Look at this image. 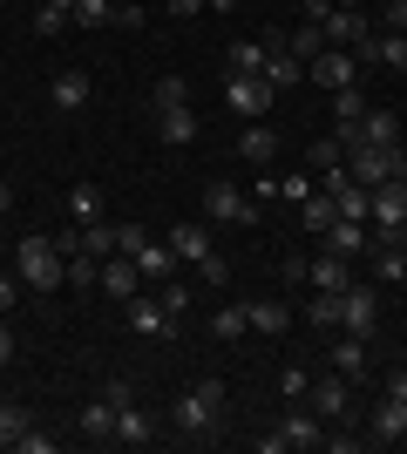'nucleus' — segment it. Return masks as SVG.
<instances>
[{
	"label": "nucleus",
	"mask_w": 407,
	"mask_h": 454,
	"mask_svg": "<svg viewBox=\"0 0 407 454\" xmlns=\"http://www.w3.org/2000/svg\"><path fill=\"white\" fill-rule=\"evenodd\" d=\"M170 420H176V434L211 441V434H217V420H224V380H197L191 394L170 407Z\"/></svg>",
	"instance_id": "obj_1"
},
{
	"label": "nucleus",
	"mask_w": 407,
	"mask_h": 454,
	"mask_svg": "<svg viewBox=\"0 0 407 454\" xmlns=\"http://www.w3.org/2000/svg\"><path fill=\"white\" fill-rule=\"evenodd\" d=\"M14 271H20V285H35V292L68 285V258H61L55 238H20L14 245Z\"/></svg>",
	"instance_id": "obj_2"
},
{
	"label": "nucleus",
	"mask_w": 407,
	"mask_h": 454,
	"mask_svg": "<svg viewBox=\"0 0 407 454\" xmlns=\"http://www.w3.org/2000/svg\"><path fill=\"white\" fill-rule=\"evenodd\" d=\"M116 251H122V258H136V271H143L150 285H163L176 271V251L163 245V238H150L143 224H116Z\"/></svg>",
	"instance_id": "obj_3"
},
{
	"label": "nucleus",
	"mask_w": 407,
	"mask_h": 454,
	"mask_svg": "<svg viewBox=\"0 0 407 454\" xmlns=\"http://www.w3.org/2000/svg\"><path fill=\"white\" fill-rule=\"evenodd\" d=\"M347 170H353V184H394V176H407V150L401 143H353L347 150Z\"/></svg>",
	"instance_id": "obj_4"
},
{
	"label": "nucleus",
	"mask_w": 407,
	"mask_h": 454,
	"mask_svg": "<svg viewBox=\"0 0 407 454\" xmlns=\"http://www.w3.org/2000/svg\"><path fill=\"white\" fill-rule=\"evenodd\" d=\"M367 224L380 231V245H394V238H401V224H407V176L367 190Z\"/></svg>",
	"instance_id": "obj_5"
},
{
	"label": "nucleus",
	"mask_w": 407,
	"mask_h": 454,
	"mask_svg": "<svg viewBox=\"0 0 407 454\" xmlns=\"http://www.w3.org/2000/svg\"><path fill=\"white\" fill-rule=\"evenodd\" d=\"M306 82H319L326 95L360 89V55H353V48H319V55L306 61Z\"/></svg>",
	"instance_id": "obj_6"
},
{
	"label": "nucleus",
	"mask_w": 407,
	"mask_h": 454,
	"mask_svg": "<svg viewBox=\"0 0 407 454\" xmlns=\"http://www.w3.org/2000/svg\"><path fill=\"white\" fill-rule=\"evenodd\" d=\"M204 217H211V224H252L258 204L231 184V176H211V184H204Z\"/></svg>",
	"instance_id": "obj_7"
},
{
	"label": "nucleus",
	"mask_w": 407,
	"mask_h": 454,
	"mask_svg": "<svg viewBox=\"0 0 407 454\" xmlns=\"http://www.w3.org/2000/svg\"><path fill=\"white\" fill-rule=\"evenodd\" d=\"M373 325H380V292L353 278L347 292H340V333H353V340H373Z\"/></svg>",
	"instance_id": "obj_8"
},
{
	"label": "nucleus",
	"mask_w": 407,
	"mask_h": 454,
	"mask_svg": "<svg viewBox=\"0 0 407 454\" xmlns=\"http://www.w3.org/2000/svg\"><path fill=\"white\" fill-rule=\"evenodd\" d=\"M278 454H312V448H326V420L319 414H306V407H299V400H292V414L278 420Z\"/></svg>",
	"instance_id": "obj_9"
},
{
	"label": "nucleus",
	"mask_w": 407,
	"mask_h": 454,
	"mask_svg": "<svg viewBox=\"0 0 407 454\" xmlns=\"http://www.w3.org/2000/svg\"><path fill=\"white\" fill-rule=\"evenodd\" d=\"M299 82H306V61L286 48V35H265V89L286 95V89H299Z\"/></svg>",
	"instance_id": "obj_10"
},
{
	"label": "nucleus",
	"mask_w": 407,
	"mask_h": 454,
	"mask_svg": "<svg viewBox=\"0 0 407 454\" xmlns=\"http://www.w3.org/2000/svg\"><path fill=\"white\" fill-rule=\"evenodd\" d=\"M299 285H312V292H347V285H353V258H340V251H319V258H306Z\"/></svg>",
	"instance_id": "obj_11"
},
{
	"label": "nucleus",
	"mask_w": 407,
	"mask_h": 454,
	"mask_svg": "<svg viewBox=\"0 0 407 454\" xmlns=\"http://www.w3.org/2000/svg\"><path fill=\"white\" fill-rule=\"evenodd\" d=\"M367 441L373 448H387V441H407V400H373L367 407Z\"/></svg>",
	"instance_id": "obj_12"
},
{
	"label": "nucleus",
	"mask_w": 407,
	"mask_h": 454,
	"mask_svg": "<svg viewBox=\"0 0 407 454\" xmlns=\"http://www.w3.org/2000/svg\"><path fill=\"white\" fill-rule=\"evenodd\" d=\"M224 102H231L245 122H258V115L271 109V89H265V75H231L224 82Z\"/></svg>",
	"instance_id": "obj_13"
},
{
	"label": "nucleus",
	"mask_w": 407,
	"mask_h": 454,
	"mask_svg": "<svg viewBox=\"0 0 407 454\" xmlns=\"http://www.w3.org/2000/svg\"><path fill=\"white\" fill-rule=\"evenodd\" d=\"M306 394H312V414H319V420H347V414H353V387H347V373L312 380Z\"/></svg>",
	"instance_id": "obj_14"
},
{
	"label": "nucleus",
	"mask_w": 407,
	"mask_h": 454,
	"mask_svg": "<svg viewBox=\"0 0 407 454\" xmlns=\"http://www.w3.org/2000/svg\"><path fill=\"white\" fill-rule=\"evenodd\" d=\"M163 245L176 251V265H197V258H204V251H211V217H204V224H170V238H163Z\"/></svg>",
	"instance_id": "obj_15"
},
{
	"label": "nucleus",
	"mask_w": 407,
	"mask_h": 454,
	"mask_svg": "<svg viewBox=\"0 0 407 454\" xmlns=\"http://www.w3.org/2000/svg\"><path fill=\"white\" fill-rule=\"evenodd\" d=\"M136 285H143V271H136V258H122V251H109V258H102V292L129 305V299H136Z\"/></svg>",
	"instance_id": "obj_16"
},
{
	"label": "nucleus",
	"mask_w": 407,
	"mask_h": 454,
	"mask_svg": "<svg viewBox=\"0 0 407 454\" xmlns=\"http://www.w3.org/2000/svg\"><path fill=\"white\" fill-rule=\"evenodd\" d=\"M156 136H163L170 150L197 143V115H191V102H184V109H156Z\"/></svg>",
	"instance_id": "obj_17"
},
{
	"label": "nucleus",
	"mask_w": 407,
	"mask_h": 454,
	"mask_svg": "<svg viewBox=\"0 0 407 454\" xmlns=\"http://www.w3.org/2000/svg\"><path fill=\"white\" fill-rule=\"evenodd\" d=\"M89 95H96V82L82 75V68H61V75H55V89H48V102H55V109H82Z\"/></svg>",
	"instance_id": "obj_18"
},
{
	"label": "nucleus",
	"mask_w": 407,
	"mask_h": 454,
	"mask_svg": "<svg viewBox=\"0 0 407 454\" xmlns=\"http://www.w3.org/2000/svg\"><path fill=\"white\" fill-rule=\"evenodd\" d=\"M326 251H340V258H360V251H367V224H360V217H333Z\"/></svg>",
	"instance_id": "obj_19"
},
{
	"label": "nucleus",
	"mask_w": 407,
	"mask_h": 454,
	"mask_svg": "<svg viewBox=\"0 0 407 454\" xmlns=\"http://www.w3.org/2000/svg\"><path fill=\"white\" fill-rule=\"evenodd\" d=\"M129 325H136V333H143V340H163V333H176V325H170V312H163V299H129Z\"/></svg>",
	"instance_id": "obj_20"
},
{
	"label": "nucleus",
	"mask_w": 407,
	"mask_h": 454,
	"mask_svg": "<svg viewBox=\"0 0 407 454\" xmlns=\"http://www.w3.org/2000/svg\"><path fill=\"white\" fill-rule=\"evenodd\" d=\"M245 319H252L258 333H265V340H278V333H292V312H286V305H278V299H252V305H245Z\"/></svg>",
	"instance_id": "obj_21"
},
{
	"label": "nucleus",
	"mask_w": 407,
	"mask_h": 454,
	"mask_svg": "<svg viewBox=\"0 0 407 454\" xmlns=\"http://www.w3.org/2000/svg\"><path fill=\"white\" fill-rule=\"evenodd\" d=\"M82 434L89 441H116V400H89V407H82Z\"/></svg>",
	"instance_id": "obj_22"
},
{
	"label": "nucleus",
	"mask_w": 407,
	"mask_h": 454,
	"mask_svg": "<svg viewBox=\"0 0 407 454\" xmlns=\"http://www.w3.org/2000/svg\"><path fill=\"white\" fill-rule=\"evenodd\" d=\"M238 156H245V163H271V156H278V136H271L265 122H245V136H238Z\"/></svg>",
	"instance_id": "obj_23"
},
{
	"label": "nucleus",
	"mask_w": 407,
	"mask_h": 454,
	"mask_svg": "<svg viewBox=\"0 0 407 454\" xmlns=\"http://www.w3.org/2000/svg\"><path fill=\"white\" fill-rule=\"evenodd\" d=\"M360 143H401V115L394 109H367L360 115Z\"/></svg>",
	"instance_id": "obj_24"
},
{
	"label": "nucleus",
	"mask_w": 407,
	"mask_h": 454,
	"mask_svg": "<svg viewBox=\"0 0 407 454\" xmlns=\"http://www.w3.org/2000/svg\"><path fill=\"white\" fill-rule=\"evenodd\" d=\"M367 346H373V340H353V333H347V340L333 346V373L360 380V373H367Z\"/></svg>",
	"instance_id": "obj_25"
},
{
	"label": "nucleus",
	"mask_w": 407,
	"mask_h": 454,
	"mask_svg": "<svg viewBox=\"0 0 407 454\" xmlns=\"http://www.w3.org/2000/svg\"><path fill=\"white\" fill-rule=\"evenodd\" d=\"M224 61H231V75H265V41H231Z\"/></svg>",
	"instance_id": "obj_26"
},
{
	"label": "nucleus",
	"mask_w": 407,
	"mask_h": 454,
	"mask_svg": "<svg viewBox=\"0 0 407 454\" xmlns=\"http://www.w3.org/2000/svg\"><path fill=\"white\" fill-rule=\"evenodd\" d=\"M116 441H122V448H143V441H150V420H143L136 400H129V407H116Z\"/></svg>",
	"instance_id": "obj_27"
},
{
	"label": "nucleus",
	"mask_w": 407,
	"mask_h": 454,
	"mask_svg": "<svg viewBox=\"0 0 407 454\" xmlns=\"http://www.w3.org/2000/svg\"><path fill=\"white\" fill-rule=\"evenodd\" d=\"M373 278H380V285H407V251L380 245V251H373Z\"/></svg>",
	"instance_id": "obj_28"
},
{
	"label": "nucleus",
	"mask_w": 407,
	"mask_h": 454,
	"mask_svg": "<svg viewBox=\"0 0 407 454\" xmlns=\"http://www.w3.org/2000/svg\"><path fill=\"white\" fill-rule=\"evenodd\" d=\"M299 210H306L299 224H306V231H319V238H326V231H333V217H340V204H333L326 190H319V197H306V204H299Z\"/></svg>",
	"instance_id": "obj_29"
},
{
	"label": "nucleus",
	"mask_w": 407,
	"mask_h": 454,
	"mask_svg": "<svg viewBox=\"0 0 407 454\" xmlns=\"http://www.w3.org/2000/svg\"><path fill=\"white\" fill-rule=\"evenodd\" d=\"M68 285H75V292H96V285H102V258H89V251H68Z\"/></svg>",
	"instance_id": "obj_30"
},
{
	"label": "nucleus",
	"mask_w": 407,
	"mask_h": 454,
	"mask_svg": "<svg viewBox=\"0 0 407 454\" xmlns=\"http://www.w3.org/2000/svg\"><path fill=\"white\" fill-rule=\"evenodd\" d=\"M373 61H387L394 75H407V35H387V27H380V35H373Z\"/></svg>",
	"instance_id": "obj_31"
},
{
	"label": "nucleus",
	"mask_w": 407,
	"mask_h": 454,
	"mask_svg": "<svg viewBox=\"0 0 407 454\" xmlns=\"http://www.w3.org/2000/svg\"><path fill=\"white\" fill-rule=\"evenodd\" d=\"M238 333H252L245 305H217V312H211V340H238Z\"/></svg>",
	"instance_id": "obj_32"
},
{
	"label": "nucleus",
	"mask_w": 407,
	"mask_h": 454,
	"mask_svg": "<svg viewBox=\"0 0 407 454\" xmlns=\"http://www.w3.org/2000/svg\"><path fill=\"white\" fill-rule=\"evenodd\" d=\"M75 27H116V0H75Z\"/></svg>",
	"instance_id": "obj_33"
},
{
	"label": "nucleus",
	"mask_w": 407,
	"mask_h": 454,
	"mask_svg": "<svg viewBox=\"0 0 407 454\" xmlns=\"http://www.w3.org/2000/svg\"><path fill=\"white\" fill-rule=\"evenodd\" d=\"M68 210H75V224H96V217H102V190L75 184V190H68Z\"/></svg>",
	"instance_id": "obj_34"
},
{
	"label": "nucleus",
	"mask_w": 407,
	"mask_h": 454,
	"mask_svg": "<svg viewBox=\"0 0 407 454\" xmlns=\"http://www.w3.org/2000/svg\"><path fill=\"white\" fill-rule=\"evenodd\" d=\"M286 48H292V55H299V61H312V55H319V48H326V27H312V20H306L299 35H286Z\"/></svg>",
	"instance_id": "obj_35"
},
{
	"label": "nucleus",
	"mask_w": 407,
	"mask_h": 454,
	"mask_svg": "<svg viewBox=\"0 0 407 454\" xmlns=\"http://www.w3.org/2000/svg\"><path fill=\"white\" fill-rule=\"evenodd\" d=\"M150 102H156V109H184V102H191V89H184V75H163V82H156V89H150Z\"/></svg>",
	"instance_id": "obj_36"
},
{
	"label": "nucleus",
	"mask_w": 407,
	"mask_h": 454,
	"mask_svg": "<svg viewBox=\"0 0 407 454\" xmlns=\"http://www.w3.org/2000/svg\"><path fill=\"white\" fill-rule=\"evenodd\" d=\"M306 325H340V292H312V305H306Z\"/></svg>",
	"instance_id": "obj_37"
},
{
	"label": "nucleus",
	"mask_w": 407,
	"mask_h": 454,
	"mask_svg": "<svg viewBox=\"0 0 407 454\" xmlns=\"http://www.w3.org/2000/svg\"><path fill=\"white\" fill-rule=\"evenodd\" d=\"M20 434H27V407H14V400H7V407H0V448H14Z\"/></svg>",
	"instance_id": "obj_38"
},
{
	"label": "nucleus",
	"mask_w": 407,
	"mask_h": 454,
	"mask_svg": "<svg viewBox=\"0 0 407 454\" xmlns=\"http://www.w3.org/2000/svg\"><path fill=\"white\" fill-rule=\"evenodd\" d=\"M333 115H340V122H360V115H367V95H360V89H340V95H333Z\"/></svg>",
	"instance_id": "obj_39"
},
{
	"label": "nucleus",
	"mask_w": 407,
	"mask_h": 454,
	"mask_svg": "<svg viewBox=\"0 0 407 454\" xmlns=\"http://www.w3.org/2000/svg\"><path fill=\"white\" fill-rule=\"evenodd\" d=\"M163 312H170V319L191 312V285H184V278H163Z\"/></svg>",
	"instance_id": "obj_40"
},
{
	"label": "nucleus",
	"mask_w": 407,
	"mask_h": 454,
	"mask_svg": "<svg viewBox=\"0 0 407 454\" xmlns=\"http://www.w3.org/2000/svg\"><path fill=\"white\" fill-rule=\"evenodd\" d=\"M333 163H347V143H340V136L312 143V170H333Z\"/></svg>",
	"instance_id": "obj_41"
},
{
	"label": "nucleus",
	"mask_w": 407,
	"mask_h": 454,
	"mask_svg": "<svg viewBox=\"0 0 407 454\" xmlns=\"http://www.w3.org/2000/svg\"><path fill=\"white\" fill-rule=\"evenodd\" d=\"M61 27H75V20L61 14V7H41V14H35V35H41V41H55Z\"/></svg>",
	"instance_id": "obj_42"
},
{
	"label": "nucleus",
	"mask_w": 407,
	"mask_h": 454,
	"mask_svg": "<svg viewBox=\"0 0 407 454\" xmlns=\"http://www.w3.org/2000/svg\"><path fill=\"white\" fill-rule=\"evenodd\" d=\"M306 387H312L306 366H286V373H278V394H286V400H306Z\"/></svg>",
	"instance_id": "obj_43"
},
{
	"label": "nucleus",
	"mask_w": 407,
	"mask_h": 454,
	"mask_svg": "<svg viewBox=\"0 0 407 454\" xmlns=\"http://www.w3.org/2000/svg\"><path fill=\"white\" fill-rule=\"evenodd\" d=\"M197 271H204V285H224V278H231V265H224L217 251H204V258H197Z\"/></svg>",
	"instance_id": "obj_44"
},
{
	"label": "nucleus",
	"mask_w": 407,
	"mask_h": 454,
	"mask_svg": "<svg viewBox=\"0 0 407 454\" xmlns=\"http://www.w3.org/2000/svg\"><path fill=\"white\" fill-rule=\"evenodd\" d=\"M14 448H20V454H55V434H41V427H27V434H20Z\"/></svg>",
	"instance_id": "obj_45"
},
{
	"label": "nucleus",
	"mask_w": 407,
	"mask_h": 454,
	"mask_svg": "<svg viewBox=\"0 0 407 454\" xmlns=\"http://www.w3.org/2000/svg\"><path fill=\"white\" fill-rule=\"evenodd\" d=\"M102 400H116V407H129V400H136V387H129V380H102Z\"/></svg>",
	"instance_id": "obj_46"
},
{
	"label": "nucleus",
	"mask_w": 407,
	"mask_h": 454,
	"mask_svg": "<svg viewBox=\"0 0 407 454\" xmlns=\"http://www.w3.org/2000/svg\"><path fill=\"white\" fill-rule=\"evenodd\" d=\"M278 197H292V204H306V197H312V184H306V176H286V184H278Z\"/></svg>",
	"instance_id": "obj_47"
},
{
	"label": "nucleus",
	"mask_w": 407,
	"mask_h": 454,
	"mask_svg": "<svg viewBox=\"0 0 407 454\" xmlns=\"http://www.w3.org/2000/svg\"><path fill=\"white\" fill-rule=\"evenodd\" d=\"M326 448H333V454H360L367 441H360V434H326Z\"/></svg>",
	"instance_id": "obj_48"
},
{
	"label": "nucleus",
	"mask_w": 407,
	"mask_h": 454,
	"mask_svg": "<svg viewBox=\"0 0 407 454\" xmlns=\"http://www.w3.org/2000/svg\"><path fill=\"white\" fill-rule=\"evenodd\" d=\"M380 394H387V400H407V366H401V373H387V380H380Z\"/></svg>",
	"instance_id": "obj_49"
},
{
	"label": "nucleus",
	"mask_w": 407,
	"mask_h": 454,
	"mask_svg": "<svg viewBox=\"0 0 407 454\" xmlns=\"http://www.w3.org/2000/svg\"><path fill=\"white\" fill-rule=\"evenodd\" d=\"M163 7H170L176 20H191V14H204V0H163Z\"/></svg>",
	"instance_id": "obj_50"
},
{
	"label": "nucleus",
	"mask_w": 407,
	"mask_h": 454,
	"mask_svg": "<svg viewBox=\"0 0 407 454\" xmlns=\"http://www.w3.org/2000/svg\"><path fill=\"white\" fill-rule=\"evenodd\" d=\"M326 14H333V0H306V20H312V27H326Z\"/></svg>",
	"instance_id": "obj_51"
},
{
	"label": "nucleus",
	"mask_w": 407,
	"mask_h": 454,
	"mask_svg": "<svg viewBox=\"0 0 407 454\" xmlns=\"http://www.w3.org/2000/svg\"><path fill=\"white\" fill-rule=\"evenodd\" d=\"M14 299H20V285H14V278H0V312H14Z\"/></svg>",
	"instance_id": "obj_52"
},
{
	"label": "nucleus",
	"mask_w": 407,
	"mask_h": 454,
	"mask_svg": "<svg viewBox=\"0 0 407 454\" xmlns=\"http://www.w3.org/2000/svg\"><path fill=\"white\" fill-rule=\"evenodd\" d=\"M14 360V333H7V325H0V366Z\"/></svg>",
	"instance_id": "obj_53"
},
{
	"label": "nucleus",
	"mask_w": 407,
	"mask_h": 454,
	"mask_svg": "<svg viewBox=\"0 0 407 454\" xmlns=\"http://www.w3.org/2000/svg\"><path fill=\"white\" fill-rule=\"evenodd\" d=\"M204 7H211V14H238V7H245V0H204Z\"/></svg>",
	"instance_id": "obj_54"
},
{
	"label": "nucleus",
	"mask_w": 407,
	"mask_h": 454,
	"mask_svg": "<svg viewBox=\"0 0 407 454\" xmlns=\"http://www.w3.org/2000/svg\"><path fill=\"white\" fill-rule=\"evenodd\" d=\"M41 7H61V14H75V0H41Z\"/></svg>",
	"instance_id": "obj_55"
},
{
	"label": "nucleus",
	"mask_w": 407,
	"mask_h": 454,
	"mask_svg": "<svg viewBox=\"0 0 407 454\" xmlns=\"http://www.w3.org/2000/svg\"><path fill=\"white\" fill-rule=\"evenodd\" d=\"M333 7H360V14H367V0H333Z\"/></svg>",
	"instance_id": "obj_56"
},
{
	"label": "nucleus",
	"mask_w": 407,
	"mask_h": 454,
	"mask_svg": "<svg viewBox=\"0 0 407 454\" xmlns=\"http://www.w3.org/2000/svg\"><path fill=\"white\" fill-rule=\"evenodd\" d=\"M7 204H14V190H7V184H0V210H7Z\"/></svg>",
	"instance_id": "obj_57"
},
{
	"label": "nucleus",
	"mask_w": 407,
	"mask_h": 454,
	"mask_svg": "<svg viewBox=\"0 0 407 454\" xmlns=\"http://www.w3.org/2000/svg\"><path fill=\"white\" fill-rule=\"evenodd\" d=\"M394 245H401V251H407V238H394Z\"/></svg>",
	"instance_id": "obj_58"
},
{
	"label": "nucleus",
	"mask_w": 407,
	"mask_h": 454,
	"mask_svg": "<svg viewBox=\"0 0 407 454\" xmlns=\"http://www.w3.org/2000/svg\"><path fill=\"white\" fill-rule=\"evenodd\" d=\"M122 7H136V0H122Z\"/></svg>",
	"instance_id": "obj_59"
}]
</instances>
